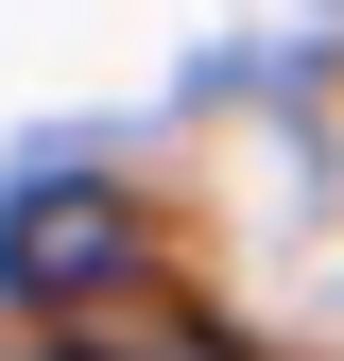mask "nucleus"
Listing matches in <instances>:
<instances>
[{"mask_svg":"<svg viewBox=\"0 0 344 361\" xmlns=\"http://www.w3.org/2000/svg\"><path fill=\"white\" fill-rule=\"evenodd\" d=\"M0 258H18V276H104V258H121V207H35Z\"/></svg>","mask_w":344,"mask_h":361,"instance_id":"1","label":"nucleus"}]
</instances>
